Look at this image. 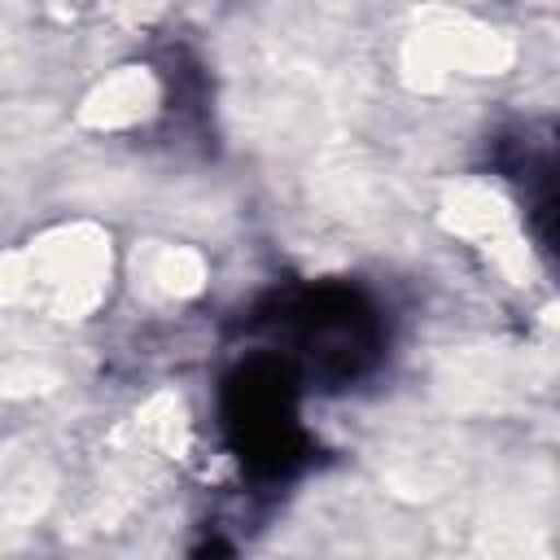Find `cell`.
<instances>
[{
    "mask_svg": "<svg viewBox=\"0 0 560 560\" xmlns=\"http://www.w3.org/2000/svg\"><path fill=\"white\" fill-rule=\"evenodd\" d=\"M262 346L276 350L306 389H350L368 381L389 350L385 306L350 280H311L267 293L249 319Z\"/></svg>",
    "mask_w": 560,
    "mask_h": 560,
    "instance_id": "obj_1",
    "label": "cell"
},
{
    "mask_svg": "<svg viewBox=\"0 0 560 560\" xmlns=\"http://www.w3.org/2000/svg\"><path fill=\"white\" fill-rule=\"evenodd\" d=\"M302 394L306 381L267 346L219 381V438L245 477L276 486L306 468L315 442L302 424Z\"/></svg>",
    "mask_w": 560,
    "mask_h": 560,
    "instance_id": "obj_2",
    "label": "cell"
}]
</instances>
